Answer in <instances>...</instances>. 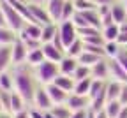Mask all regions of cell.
<instances>
[{
  "label": "cell",
  "instance_id": "obj_1",
  "mask_svg": "<svg viewBox=\"0 0 127 118\" xmlns=\"http://www.w3.org/2000/svg\"><path fill=\"white\" fill-rule=\"evenodd\" d=\"M27 63L23 65H14V92H18L27 102L32 106L35 90H37V79L34 74V69L28 71Z\"/></svg>",
  "mask_w": 127,
  "mask_h": 118
},
{
  "label": "cell",
  "instance_id": "obj_2",
  "mask_svg": "<svg viewBox=\"0 0 127 118\" xmlns=\"http://www.w3.org/2000/svg\"><path fill=\"white\" fill-rule=\"evenodd\" d=\"M34 74H35V79L39 85H50V83L55 81V78L60 74V69H58V63L55 62H48L44 60L41 65L34 67Z\"/></svg>",
  "mask_w": 127,
  "mask_h": 118
},
{
  "label": "cell",
  "instance_id": "obj_3",
  "mask_svg": "<svg viewBox=\"0 0 127 118\" xmlns=\"http://www.w3.org/2000/svg\"><path fill=\"white\" fill-rule=\"evenodd\" d=\"M0 7H2V11H4V14H5V20H7V25H9V28H12L14 32H21V28L25 27V23H27V20L23 18V16L16 11L7 0H0Z\"/></svg>",
  "mask_w": 127,
  "mask_h": 118
},
{
  "label": "cell",
  "instance_id": "obj_4",
  "mask_svg": "<svg viewBox=\"0 0 127 118\" xmlns=\"http://www.w3.org/2000/svg\"><path fill=\"white\" fill-rule=\"evenodd\" d=\"M58 37H60V41L64 42V46L67 49V46H71L76 39H79L76 25L72 21H60L58 23Z\"/></svg>",
  "mask_w": 127,
  "mask_h": 118
},
{
  "label": "cell",
  "instance_id": "obj_5",
  "mask_svg": "<svg viewBox=\"0 0 127 118\" xmlns=\"http://www.w3.org/2000/svg\"><path fill=\"white\" fill-rule=\"evenodd\" d=\"M53 106H55V104H53V100H51L50 93H48L46 87H44V85H39L37 90H35L34 100H32V108H37V109L48 113V111H51Z\"/></svg>",
  "mask_w": 127,
  "mask_h": 118
},
{
  "label": "cell",
  "instance_id": "obj_6",
  "mask_svg": "<svg viewBox=\"0 0 127 118\" xmlns=\"http://www.w3.org/2000/svg\"><path fill=\"white\" fill-rule=\"evenodd\" d=\"M27 5H28V11L32 14V18H34V23H37V25L51 23V18H50V14H48L46 5H41V4H35V2H28Z\"/></svg>",
  "mask_w": 127,
  "mask_h": 118
},
{
  "label": "cell",
  "instance_id": "obj_7",
  "mask_svg": "<svg viewBox=\"0 0 127 118\" xmlns=\"http://www.w3.org/2000/svg\"><path fill=\"white\" fill-rule=\"evenodd\" d=\"M11 51H12V67H14V65H23V63H27L28 49H27L25 42L20 39V35H18V41L11 46Z\"/></svg>",
  "mask_w": 127,
  "mask_h": 118
},
{
  "label": "cell",
  "instance_id": "obj_8",
  "mask_svg": "<svg viewBox=\"0 0 127 118\" xmlns=\"http://www.w3.org/2000/svg\"><path fill=\"white\" fill-rule=\"evenodd\" d=\"M20 39L27 41V39H34V41H41V35H42V25H37V23H25V27L21 28V32L18 33ZM42 42V41H41Z\"/></svg>",
  "mask_w": 127,
  "mask_h": 118
},
{
  "label": "cell",
  "instance_id": "obj_9",
  "mask_svg": "<svg viewBox=\"0 0 127 118\" xmlns=\"http://www.w3.org/2000/svg\"><path fill=\"white\" fill-rule=\"evenodd\" d=\"M42 53H44V58L48 62H55V63H60V60L65 57V51L60 49L58 46H55L53 42L42 44Z\"/></svg>",
  "mask_w": 127,
  "mask_h": 118
},
{
  "label": "cell",
  "instance_id": "obj_10",
  "mask_svg": "<svg viewBox=\"0 0 127 118\" xmlns=\"http://www.w3.org/2000/svg\"><path fill=\"white\" fill-rule=\"evenodd\" d=\"M71 111H78V109H88L90 104H92V100L88 95H78V93H71L69 99H67V102Z\"/></svg>",
  "mask_w": 127,
  "mask_h": 118
},
{
  "label": "cell",
  "instance_id": "obj_11",
  "mask_svg": "<svg viewBox=\"0 0 127 118\" xmlns=\"http://www.w3.org/2000/svg\"><path fill=\"white\" fill-rule=\"evenodd\" d=\"M64 5H65V0H48V2H46L48 14H50V18H51L53 23H60L62 21Z\"/></svg>",
  "mask_w": 127,
  "mask_h": 118
},
{
  "label": "cell",
  "instance_id": "obj_12",
  "mask_svg": "<svg viewBox=\"0 0 127 118\" xmlns=\"http://www.w3.org/2000/svg\"><path fill=\"white\" fill-rule=\"evenodd\" d=\"M46 90H48V93H50V97H51V100H53V104L55 106H58V104H65L67 102V99H69V92H65V90H62L60 87H57L55 83H50V85H46Z\"/></svg>",
  "mask_w": 127,
  "mask_h": 118
},
{
  "label": "cell",
  "instance_id": "obj_13",
  "mask_svg": "<svg viewBox=\"0 0 127 118\" xmlns=\"http://www.w3.org/2000/svg\"><path fill=\"white\" fill-rule=\"evenodd\" d=\"M108 62H109V79H115V81H120V83H127V72L118 63V60L117 58H108Z\"/></svg>",
  "mask_w": 127,
  "mask_h": 118
},
{
  "label": "cell",
  "instance_id": "obj_14",
  "mask_svg": "<svg viewBox=\"0 0 127 118\" xmlns=\"http://www.w3.org/2000/svg\"><path fill=\"white\" fill-rule=\"evenodd\" d=\"M92 78L101 79V81H109V62H108V58L99 60L92 67Z\"/></svg>",
  "mask_w": 127,
  "mask_h": 118
},
{
  "label": "cell",
  "instance_id": "obj_15",
  "mask_svg": "<svg viewBox=\"0 0 127 118\" xmlns=\"http://www.w3.org/2000/svg\"><path fill=\"white\" fill-rule=\"evenodd\" d=\"M78 65H79L78 58H72V57H67V55H65V57L60 60V63H58L60 74H64V76H74Z\"/></svg>",
  "mask_w": 127,
  "mask_h": 118
},
{
  "label": "cell",
  "instance_id": "obj_16",
  "mask_svg": "<svg viewBox=\"0 0 127 118\" xmlns=\"http://www.w3.org/2000/svg\"><path fill=\"white\" fill-rule=\"evenodd\" d=\"M111 16H113V21L117 25H124L127 23V12H125V5L124 2H115L113 5H111Z\"/></svg>",
  "mask_w": 127,
  "mask_h": 118
},
{
  "label": "cell",
  "instance_id": "obj_17",
  "mask_svg": "<svg viewBox=\"0 0 127 118\" xmlns=\"http://www.w3.org/2000/svg\"><path fill=\"white\" fill-rule=\"evenodd\" d=\"M122 87H124V83L115 81V79H109L106 83V99H108V102H109V100H118Z\"/></svg>",
  "mask_w": 127,
  "mask_h": 118
},
{
  "label": "cell",
  "instance_id": "obj_18",
  "mask_svg": "<svg viewBox=\"0 0 127 118\" xmlns=\"http://www.w3.org/2000/svg\"><path fill=\"white\" fill-rule=\"evenodd\" d=\"M25 109H28V102L18 92H11V115H16Z\"/></svg>",
  "mask_w": 127,
  "mask_h": 118
},
{
  "label": "cell",
  "instance_id": "obj_19",
  "mask_svg": "<svg viewBox=\"0 0 127 118\" xmlns=\"http://www.w3.org/2000/svg\"><path fill=\"white\" fill-rule=\"evenodd\" d=\"M58 35V23H48V25H42V35H41V41L42 44L46 42H53L55 37Z\"/></svg>",
  "mask_w": 127,
  "mask_h": 118
},
{
  "label": "cell",
  "instance_id": "obj_20",
  "mask_svg": "<svg viewBox=\"0 0 127 118\" xmlns=\"http://www.w3.org/2000/svg\"><path fill=\"white\" fill-rule=\"evenodd\" d=\"M12 65V51L11 46H0V72L9 71Z\"/></svg>",
  "mask_w": 127,
  "mask_h": 118
},
{
  "label": "cell",
  "instance_id": "obj_21",
  "mask_svg": "<svg viewBox=\"0 0 127 118\" xmlns=\"http://www.w3.org/2000/svg\"><path fill=\"white\" fill-rule=\"evenodd\" d=\"M53 83H55L57 87H60L62 90L69 92V93H72L74 92V87H76V79L72 76H64V74H58Z\"/></svg>",
  "mask_w": 127,
  "mask_h": 118
},
{
  "label": "cell",
  "instance_id": "obj_22",
  "mask_svg": "<svg viewBox=\"0 0 127 118\" xmlns=\"http://www.w3.org/2000/svg\"><path fill=\"white\" fill-rule=\"evenodd\" d=\"M16 41H18V32L9 27L0 28V46H12Z\"/></svg>",
  "mask_w": 127,
  "mask_h": 118
},
{
  "label": "cell",
  "instance_id": "obj_23",
  "mask_svg": "<svg viewBox=\"0 0 127 118\" xmlns=\"http://www.w3.org/2000/svg\"><path fill=\"white\" fill-rule=\"evenodd\" d=\"M120 32H122V27L115 23V25L104 27V28H102V35H104L106 42H117L118 37H120Z\"/></svg>",
  "mask_w": 127,
  "mask_h": 118
},
{
  "label": "cell",
  "instance_id": "obj_24",
  "mask_svg": "<svg viewBox=\"0 0 127 118\" xmlns=\"http://www.w3.org/2000/svg\"><path fill=\"white\" fill-rule=\"evenodd\" d=\"M44 60L46 58H44V53H42V48L32 49V51H28V55H27V65H30L32 69L37 67V65H41Z\"/></svg>",
  "mask_w": 127,
  "mask_h": 118
},
{
  "label": "cell",
  "instance_id": "obj_25",
  "mask_svg": "<svg viewBox=\"0 0 127 118\" xmlns=\"http://www.w3.org/2000/svg\"><path fill=\"white\" fill-rule=\"evenodd\" d=\"M0 90H5V92H14V74L5 71V72H0Z\"/></svg>",
  "mask_w": 127,
  "mask_h": 118
},
{
  "label": "cell",
  "instance_id": "obj_26",
  "mask_svg": "<svg viewBox=\"0 0 127 118\" xmlns=\"http://www.w3.org/2000/svg\"><path fill=\"white\" fill-rule=\"evenodd\" d=\"M99 60H102V57L95 55V53H90V51H87V49L78 57V62L81 63V65H87V67H94Z\"/></svg>",
  "mask_w": 127,
  "mask_h": 118
},
{
  "label": "cell",
  "instance_id": "obj_27",
  "mask_svg": "<svg viewBox=\"0 0 127 118\" xmlns=\"http://www.w3.org/2000/svg\"><path fill=\"white\" fill-rule=\"evenodd\" d=\"M122 108H124V104L120 102V100H109V102H106L104 113L108 115V118H118Z\"/></svg>",
  "mask_w": 127,
  "mask_h": 118
},
{
  "label": "cell",
  "instance_id": "obj_28",
  "mask_svg": "<svg viewBox=\"0 0 127 118\" xmlns=\"http://www.w3.org/2000/svg\"><path fill=\"white\" fill-rule=\"evenodd\" d=\"M92 83H94V78H87V79H81V81H76V87H74V92L72 93L88 95L90 93V88H92Z\"/></svg>",
  "mask_w": 127,
  "mask_h": 118
},
{
  "label": "cell",
  "instance_id": "obj_29",
  "mask_svg": "<svg viewBox=\"0 0 127 118\" xmlns=\"http://www.w3.org/2000/svg\"><path fill=\"white\" fill-rule=\"evenodd\" d=\"M83 51H85V44H83V41H81V39H76L71 46H67L65 55H67V57H72V58H78Z\"/></svg>",
  "mask_w": 127,
  "mask_h": 118
},
{
  "label": "cell",
  "instance_id": "obj_30",
  "mask_svg": "<svg viewBox=\"0 0 127 118\" xmlns=\"http://www.w3.org/2000/svg\"><path fill=\"white\" fill-rule=\"evenodd\" d=\"M50 113H51L55 118H71V115H72V111L69 109V106H67V104H58V106H53Z\"/></svg>",
  "mask_w": 127,
  "mask_h": 118
},
{
  "label": "cell",
  "instance_id": "obj_31",
  "mask_svg": "<svg viewBox=\"0 0 127 118\" xmlns=\"http://www.w3.org/2000/svg\"><path fill=\"white\" fill-rule=\"evenodd\" d=\"M120 51H122V46H120L118 42H106V44H104L106 58H117Z\"/></svg>",
  "mask_w": 127,
  "mask_h": 118
},
{
  "label": "cell",
  "instance_id": "obj_32",
  "mask_svg": "<svg viewBox=\"0 0 127 118\" xmlns=\"http://www.w3.org/2000/svg\"><path fill=\"white\" fill-rule=\"evenodd\" d=\"M76 81H81V79H87V78H92V67H87V65H78V69L72 76Z\"/></svg>",
  "mask_w": 127,
  "mask_h": 118
},
{
  "label": "cell",
  "instance_id": "obj_33",
  "mask_svg": "<svg viewBox=\"0 0 127 118\" xmlns=\"http://www.w3.org/2000/svg\"><path fill=\"white\" fill-rule=\"evenodd\" d=\"M74 5H76V11H79V12L97 9V5L94 4V0H74Z\"/></svg>",
  "mask_w": 127,
  "mask_h": 118
},
{
  "label": "cell",
  "instance_id": "obj_34",
  "mask_svg": "<svg viewBox=\"0 0 127 118\" xmlns=\"http://www.w3.org/2000/svg\"><path fill=\"white\" fill-rule=\"evenodd\" d=\"M117 60H118V63L125 69V72H127V48H122V51L118 53Z\"/></svg>",
  "mask_w": 127,
  "mask_h": 118
},
{
  "label": "cell",
  "instance_id": "obj_35",
  "mask_svg": "<svg viewBox=\"0 0 127 118\" xmlns=\"http://www.w3.org/2000/svg\"><path fill=\"white\" fill-rule=\"evenodd\" d=\"M28 113H30V118H46V113L37 108H28Z\"/></svg>",
  "mask_w": 127,
  "mask_h": 118
},
{
  "label": "cell",
  "instance_id": "obj_36",
  "mask_svg": "<svg viewBox=\"0 0 127 118\" xmlns=\"http://www.w3.org/2000/svg\"><path fill=\"white\" fill-rule=\"evenodd\" d=\"M118 100H120V102H122L124 106H127V83H124V87H122V92H120Z\"/></svg>",
  "mask_w": 127,
  "mask_h": 118
},
{
  "label": "cell",
  "instance_id": "obj_37",
  "mask_svg": "<svg viewBox=\"0 0 127 118\" xmlns=\"http://www.w3.org/2000/svg\"><path fill=\"white\" fill-rule=\"evenodd\" d=\"M71 118H88V109H78V111H72Z\"/></svg>",
  "mask_w": 127,
  "mask_h": 118
},
{
  "label": "cell",
  "instance_id": "obj_38",
  "mask_svg": "<svg viewBox=\"0 0 127 118\" xmlns=\"http://www.w3.org/2000/svg\"><path fill=\"white\" fill-rule=\"evenodd\" d=\"M115 2H118V0H94V4L97 5V7L99 5H113Z\"/></svg>",
  "mask_w": 127,
  "mask_h": 118
},
{
  "label": "cell",
  "instance_id": "obj_39",
  "mask_svg": "<svg viewBox=\"0 0 127 118\" xmlns=\"http://www.w3.org/2000/svg\"><path fill=\"white\" fill-rule=\"evenodd\" d=\"M4 27H9V25H7V20H5V14H4L2 7H0V28H4Z\"/></svg>",
  "mask_w": 127,
  "mask_h": 118
},
{
  "label": "cell",
  "instance_id": "obj_40",
  "mask_svg": "<svg viewBox=\"0 0 127 118\" xmlns=\"http://www.w3.org/2000/svg\"><path fill=\"white\" fill-rule=\"evenodd\" d=\"M14 118H30V113H28V109H25V111H20V113H16V115H12Z\"/></svg>",
  "mask_w": 127,
  "mask_h": 118
},
{
  "label": "cell",
  "instance_id": "obj_41",
  "mask_svg": "<svg viewBox=\"0 0 127 118\" xmlns=\"http://www.w3.org/2000/svg\"><path fill=\"white\" fill-rule=\"evenodd\" d=\"M118 118H127V106H124V108H122V111H120Z\"/></svg>",
  "mask_w": 127,
  "mask_h": 118
},
{
  "label": "cell",
  "instance_id": "obj_42",
  "mask_svg": "<svg viewBox=\"0 0 127 118\" xmlns=\"http://www.w3.org/2000/svg\"><path fill=\"white\" fill-rule=\"evenodd\" d=\"M30 2H35V4H41V5H46L48 0H30Z\"/></svg>",
  "mask_w": 127,
  "mask_h": 118
},
{
  "label": "cell",
  "instance_id": "obj_43",
  "mask_svg": "<svg viewBox=\"0 0 127 118\" xmlns=\"http://www.w3.org/2000/svg\"><path fill=\"white\" fill-rule=\"evenodd\" d=\"M124 5H125V12H127V0H124Z\"/></svg>",
  "mask_w": 127,
  "mask_h": 118
},
{
  "label": "cell",
  "instance_id": "obj_44",
  "mask_svg": "<svg viewBox=\"0 0 127 118\" xmlns=\"http://www.w3.org/2000/svg\"><path fill=\"white\" fill-rule=\"evenodd\" d=\"M118 2H124V0H118Z\"/></svg>",
  "mask_w": 127,
  "mask_h": 118
}]
</instances>
